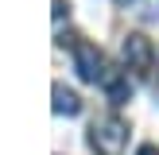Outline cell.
Returning <instances> with one entry per match:
<instances>
[{"mask_svg": "<svg viewBox=\"0 0 159 155\" xmlns=\"http://www.w3.org/2000/svg\"><path fill=\"white\" fill-rule=\"evenodd\" d=\"M116 4H120V8H128V4H132V0H116Z\"/></svg>", "mask_w": 159, "mask_h": 155, "instance_id": "ba28073f", "label": "cell"}, {"mask_svg": "<svg viewBox=\"0 0 159 155\" xmlns=\"http://www.w3.org/2000/svg\"><path fill=\"white\" fill-rule=\"evenodd\" d=\"M120 54H124V62H128V70H140V74H148V70L155 66V46H152V39H148V35H136V31L120 43Z\"/></svg>", "mask_w": 159, "mask_h": 155, "instance_id": "3957f363", "label": "cell"}, {"mask_svg": "<svg viewBox=\"0 0 159 155\" xmlns=\"http://www.w3.org/2000/svg\"><path fill=\"white\" fill-rule=\"evenodd\" d=\"M66 16H70V4L66 0H54V23H62Z\"/></svg>", "mask_w": 159, "mask_h": 155, "instance_id": "8992f818", "label": "cell"}, {"mask_svg": "<svg viewBox=\"0 0 159 155\" xmlns=\"http://www.w3.org/2000/svg\"><path fill=\"white\" fill-rule=\"evenodd\" d=\"M136 155H159V147H155V144H144V147H140Z\"/></svg>", "mask_w": 159, "mask_h": 155, "instance_id": "52a82bcc", "label": "cell"}, {"mask_svg": "<svg viewBox=\"0 0 159 155\" xmlns=\"http://www.w3.org/2000/svg\"><path fill=\"white\" fill-rule=\"evenodd\" d=\"M101 85H105L109 105H128V101H132V82H128V74H124V70H105Z\"/></svg>", "mask_w": 159, "mask_h": 155, "instance_id": "277c9868", "label": "cell"}, {"mask_svg": "<svg viewBox=\"0 0 159 155\" xmlns=\"http://www.w3.org/2000/svg\"><path fill=\"white\" fill-rule=\"evenodd\" d=\"M124 144H128V124L120 120V116H97V120L89 124V147L97 155H120Z\"/></svg>", "mask_w": 159, "mask_h": 155, "instance_id": "6da1fadb", "label": "cell"}, {"mask_svg": "<svg viewBox=\"0 0 159 155\" xmlns=\"http://www.w3.org/2000/svg\"><path fill=\"white\" fill-rule=\"evenodd\" d=\"M51 93H54V113H58V116H78V113H82V97H78L74 89H66L62 82H54Z\"/></svg>", "mask_w": 159, "mask_h": 155, "instance_id": "5b68a950", "label": "cell"}, {"mask_svg": "<svg viewBox=\"0 0 159 155\" xmlns=\"http://www.w3.org/2000/svg\"><path fill=\"white\" fill-rule=\"evenodd\" d=\"M74 70H78L82 82H101V78H105L101 51L89 43V39H78V43H74Z\"/></svg>", "mask_w": 159, "mask_h": 155, "instance_id": "7a4b0ae2", "label": "cell"}]
</instances>
